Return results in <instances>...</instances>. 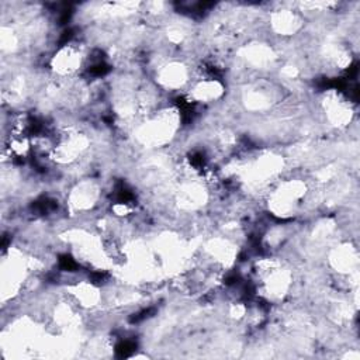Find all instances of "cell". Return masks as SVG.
<instances>
[{
	"label": "cell",
	"mask_w": 360,
	"mask_h": 360,
	"mask_svg": "<svg viewBox=\"0 0 360 360\" xmlns=\"http://www.w3.org/2000/svg\"><path fill=\"white\" fill-rule=\"evenodd\" d=\"M87 60L86 48L82 41L70 39L59 45L49 58V70L59 80L72 79L79 75Z\"/></svg>",
	"instance_id": "1"
},
{
	"label": "cell",
	"mask_w": 360,
	"mask_h": 360,
	"mask_svg": "<svg viewBox=\"0 0 360 360\" xmlns=\"http://www.w3.org/2000/svg\"><path fill=\"white\" fill-rule=\"evenodd\" d=\"M193 79L191 66L179 58L165 59L155 68L156 87L162 91L173 93L188 89Z\"/></svg>",
	"instance_id": "2"
},
{
	"label": "cell",
	"mask_w": 360,
	"mask_h": 360,
	"mask_svg": "<svg viewBox=\"0 0 360 360\" xmlns=\"http://www.w3.org/2000/svg\"><path fill=\"white\" fill-rule=\"evenodd\" d=\"M103 187L100 181L91 177H83L69 187L66 205L75 214L84 215L93 212L101 202Z\"/></svg>",
	"instance_id": "3"
},
{
	"label": "cell",
	"mask_w": 360,
	"mask_h": 360,
	"mask_svg": "<svg viewBox=\"0 0 360 360\" xmlns=\"http://www.w3.org/2000/svg\"><path fill=\"white\" fill-rule=\"evenodd\" d=\"M319 107L328 125L335 129L347 128L353 122V105L349 97L338 89L326 90L319 98Z\"/></svg>",
	"instance_id": "4"
},
{
	"label": "cell",
	"mask_w": 360,
	"mask_h": 360,
	"mask_svg": "<svg viewBox=\"0 0 360 360\" xmlns=\"http://www.w3.org/2000/svg\"><path fill=\"white\" fill-rule=\"evenodd\" d=\"M326 262L330 271L335 273L338 278L352 281L357 276L359 267V252L356 245L349 240L338 242L330 246L326 253Z\"/></svg>",
	"instance_id": "5"
},
{
	"label": "cell",
	"mask_w": 360,
	"mask_h": 360,
	"mask_svg": "<svg viewBox=\"0 0 360 360\" xmlns=\"http://www.w3.org/2000/svg\"><path fill=\"white\" fill-rule=\"evenodd\" d=\"M269 28L274 35L281 38H291L300 34L304 28L302 11L291 7L276 8L269 13Z\"/></svg>",
	"instance_id": "6"
}]
</instances>
